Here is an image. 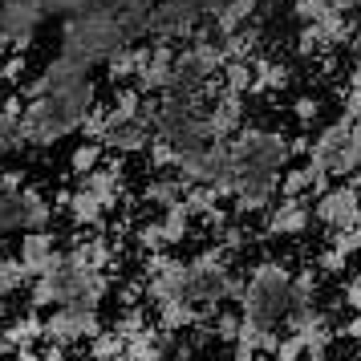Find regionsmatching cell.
Returning a JSON list of instances; mask_svg holds the SVG:
<instances>
[{"label":"cell","mask_w":361,"mask_h":361,"mask_svg":"<svg viewBox=\"0 0 361 361\" xmlns=\"http://www.w3.org/2000/svg\"><path fill=\"white\" fill-rule=\"evenodd\" d=\"M98 102V85L94 78L69 85V90H49V94H37L25 102V114H20V138L25 147H53L69 134L82 130L85 110Z\"/></svg>","instance_id":"obj_1"},{"label":"cell","mask_w":361,"mask_h":361,"mask_svg":"<svg viewBox=\"0 0 361 361\" xmlns=\"http://www.w3.org/2000/svg\"><path fill=\"white\" fill-rule=\"evenodd\" d=\"M118 45H126V33L118 25L114 8L98 0L82 13H66V25H61V53H73L82 57L85 66H102Z\"/></svg>","instance_id":"obj_2"},{"label":"cell","mask_w":361,"mask_h":361,"mask_svg":"<svg viewBox=\"0 0 361 361\" xmlns=\"http://www.w3.org/2000/svg\"><path fill=\"white\" fill-rule=\"evenodd\" d=\"M288 293H293V268L280 260H260L256 268H247L244 276L240 312L256 317V321H268V325H280L284 312H288Z\"/></svg>","instance_id":"obj_3"},{"label":"cell","mask_w":361,"mask_h":361,"mask_svg":"<svg viewBox=\"0 0 361 361\" xmlns=\"http://www.w3.org/2000/svg\"><path fill=\"white\" fill-rule=\"evenodd\" d=\"M228 154L231 166H284L293 163V138H284L280 130H268V126H240V130L228 138Z\"/></svg>","instance_id":"obj_4"},{"label":"cell","mask_w":361,"mask_h":361,"mask_svg":"<svg viewBox=\"0 0 361 361\" xmlns=\"http://www.w3.org/2000/svg\"><path fill=\"white\" fill-rule=\"evenodd\" d=\"M98 329H102L98 309H90V305H82V300H69V305L49 309V317H45V341L78 345V341H90Z\"/></svg>","instance_id":"obj_5"},{"label":"cell","mask_w":361,"mask_h":361,"mask_svg":"<svg viewBox=\"0 0 361 361\" xmlns=\"http://www.w3.org/2000/svg\"><path fill=\"white\" fill-rule=\"evenodd\" d=\"M317 224L312 195H276V203L264 212V235L272 240H296Z\"/></svg>","instance_id":"obj_6"},{"label":"cell","mask_w":361,"mask_h":361,"mask_svg":"<svg viewBox=\"0 0 361 361\" xmlns=\"http://www.w3.org/2000/svg\"><path fill=\"white\" fill-rule=\"evenodd\" d=\"M203 8L195 0H159L150 8V33L147 37H166V41H191L199 33Z\"/></svg>","instance_id":"obj_7"},{"label":"cell","mask_w":361,"mask_h":361,"mask_svg":"<svg viewBox=\"0 0 361 361\" xmlns=\"http://www.w3.org/2000/svg\"><path fill=\"white\" fill-rule=\"evenodd\" d=\"M312 215H317V224L329 228V231L353 228V224H361V195L349 183H337V187H329L325 195L312 199Z\"/></svg>","instance_id":"obj_8"},{"label":"cell","mask_w":361,"mask_h":361,"mask_svg":"<svg viewBox=\"0 0 361 361\" xmlns=\"http://www.w3.org/2000/svg\"><path fill=\"white\" fill-rule=\"evenodd\" d=\"M53 207H57V212H66L82 231H102V228H106V212H110V207H106L94 191H85V187L61 191V195L53 199Z\"/></svg>","instance_id":"obj_9"},{"label":"cell","mask_w":361,"mask_h":361,"mask_svg":"<svg viewBox=\"0 0 361 361\" xmlns=\"http://www.w3.org/2000/svg\"><path fill=\"white\" fill-rule=\"evenodd\" d=\"M207 126H212L215 138H231V134L244 126V94L219 90V94L207 102Z\"/></svg>","instance_id":"obj_10"},{"label":"cell","mask_w":361,"mask_h":361,"mask_svg":"<svg viewBox=\"0 0 361 361\" xmlns=\"http://www.w3.org/2000/svg\"><path fill=\"white\" fill-rule=\"evenodd\" d=\"M150 138L154 134L138 122V118H130V122H106V130H102V147L110 150V154H147Z\"/></svg>","instance_id":"obj_11"},{"label":"cell","mask_w":361,"mask_h":361,"mask_svg":"<svg viewBox=\"0 0 361 361\" xmlns=\"http://www.w3.org/2000/svg\"><path fill=\"white\" fill-rule=\"evenodd\" d=\"M53 256H57V240H53L49 228H33V231H25V235H20L17 260L25 264V272H29V276H41V272L49 268Z\"/></svg>","instance_id":"obj_12"},{"label":"cell","mask_w":361,"mask_h":361,"mask_svg":"<svg viewBox=\"0 0 361 361\" xmlns=\"http://www.w3.org/2000/svg\"><path fill=\"white\" fill-rule=\"evenodd\" d=\"M147 53H150V45H138V41H126V45H118L102 66H106V78L114 85H126V82H134V73L142 69V61H147Z\"/></svg>","instance_id":"obj_13"},{"label":"cell","mask_w":361,"mask_h":361,"mask_svg":"<svg viewBox=\"0 0 361 361\" xmlns=\"http://www.w3.org/2000/svg\"><path fill=\"white\" fill-rule=\"evenodd\" d=\"M78 187L85 191H94V195L106 203V207H118V199H122V166L118 163H102L94 171H85L78 175Z\"/></svg>","instance_id":"obj_14"},{"label":"cell","mask_w":361,"mask_h":361,"mask_svg":"<svg viewBox=\"0 0 361 361\" xmlns=\"http://www.w3.org/2000/svg\"><path fill=\"white\" fill-rule=\"evenodd\" d=\"M0 341H4V349H29V345L45 341V317H41V309L25 312V317H17V321H8L4 325V333H0Z\"/></svg>","instance_id":"obj_15"},{"label":"cell","mask_w":361,"mask_h":361,"mask_svg":"<svg viewBox=\"0 0 361 361\" xmlns=\"http://www.w3.org/2000/svg\"><path fill=\"white\" fill-rule=\"evenodd\" d=\"M53 212H57V207L45 199V191H41V187H33V183H25V187H20V231L49 228Z\"/></svg>","instance_id":"obj_16"},{"label":"cell","mask_w":361,"mask_h":361,"mask_svg":"<svg viewBox=\"0 0 361 361\" xmlns=\"http://www.w3.org/2000/svg\"><path fill=\"white\" fill-rule=\"evenodd\" d=\"M69 252H73V260L85 264V268H106V272L114 268V244H110L102 231H94V235H82V240L69 247Z\"/></svg>","instance_id":"obj_17"},{"label":"cell","mask_w":361,"mask_h":361,"mask_svg":"<svg viewBox=\"0 0 361 361\" xmlns=\"http://www.w3.org/2000/svg\"><path fill=\"white\" fill-rule=\"evenodd\" d=\"M183 191H187V183L179 179V175H154V179L142 187V203H150V207H171V203H179Z\"/></svg>","instance_id":"obj_18"},{"label":"cell","mask_w":361,"mask_h":361,"mask_svg":"<svg viewBox=\"0 0 361 361\" xmlns=\"http://www.w3.org/2000/svg\"><path fill=\"white\" fill-rule=\"evenodd\" d=\"M256 4L260 0H228L219 13H215V37H228L235 33V29H244V25H252V13H256Z\"/></svg>","instance_id":"obj_19"},{"label":"cell","mask_w":361,"mask_h":361,"mask_svg":"<svg viewBox=\"0 0 361 361\" xmlns=\"http://www.w3.org/2000/svg\"><path fill=\"white\" fill-rule=\"evenodd\" d=\"M219 45L228 53V61H252L256 49H260V33H256L252 25H244V29H235V33L219 37Z\"/></svg>","instance_id":"obj_20"},{"label":"cell","mask_w":361,"mask_h":361,"mask_svg":"<svg viewBox=\"0 0 361 361\" xmlns=\"http://www.w3.org/2000/svg\"><path fill=\"white\" fill-rule=\"evenodd\" d=\"M312 163L305 159V163H288L284 166V175H280V195H312Z\"/></svg>","instance_id":"obj_21"},{"label":"cell","mask_w":361,"mask_h":361,"mask_svg":"<svg viewBox=\"0 0 361 361\" xmlns=\"http://www.w3.org/2000/svg\"><path fill=\"white\" fill-rule=\"evenodd\" d=\"M126 353V337L118 333V329H98L94 337H90V357L94 361H114Z\"/></svg>","instance_id":"obj_22"},{"label":"cell","mask_w":361,"mask_h":361,"mask_svg":"<svg viewBox=\"0 0 361 361\" xmlns=\"http://www.w3.org/2000/svg\"><path fill=\"white\" fill-rule=\"evenodd\" d=\"M102 159H106V147H102L98 138H82L78 147L69 150V171L73 175H85V171L102 166Z\"/></svg>","instance_id":"obj_23"},{"label":"cell","mask_w":361,"mask_h":361,"mask_svg":"<svg viewBox=\"0 0 361 361\" xmlns=\"http://www.w3.org/2000/svg\"><path fill=\"white\" fill-rule=\"evenodd\" d=\"M29 284H33V276L25 272V264H20L17 256H4V260H0V300L20 293V288H29Z\"/></svg>","instance_id":"obj_24"},{"label":"cell","mask_w":361,"mask_h":361,"mask_svg":"<svg viewBox=\"0 0 361 361\" xmlns=\"http://www.w3.org/2000/svg\"><path fill=\"white\" fill-rule=\"evenodd\" d=\"M224 90H235V94H252V82H256V69L252 61H224V73H219Z\"/></svg>","instance_id":"obj_25"},{"label":"cell","mask_w":361,"mask_h":361,"mask_svg":"<svg viewBox=\"0 0 361 361\" xmlns=\"http://www.w3.org/2000/svg\"><path fill=\"white\" fill-rule=\"evenodd\" d=\"M240 321H244V312H240V305H235V309H228V305H219V312L212 317V329H215V337L231 345L235 337H240Z\"/></svg>","instance_id":"obj_26"},{"label":"cell","mask_w":361,"mask_h":361,"mask_svg":"<svg viewBox=\"0 0 361 361\" xmlns=\"http://www.w3.org/2000/svg\"><path fill=\"white\" fill-rule=\"evenodd\" d=\"M20 231V191L0 187V235Z\"/></svg>","instance_id":"obj_27"},{"label":"cell","mask_w":361,"mask_h":361,"mask_svg":"<svg viewBox=\"0 0 361 361\" xmlns=\"http://www.w3.org/2000/svg\"><path fill=\"white\" fill-rule=\"evenodd\" d=\"M134 240H138L142 252H163V247H171V244H166L163 219H147V224H138V228H134Z\"/></svg>","instance_id":"obj_28"},{"label":"cell","mask_w":361,"mask_h":361,"mask_svg":"<svg viewBox=\"0 0 361 361\" xmlns=\"http://www.w3.org/2000/svg\"><path fill=\"white\" fill-rule=\"evenodd\" d=\"M147 159H150V171H175L179 166V150H175V142H166V138H150Z\"/></svg>","instance_id":"obj_29"},{"label":"cell","mask_w":361,"mask_h":361,"mask_svg":"<svg viewBox=\"0 0 361 361\" xmlns=\"http://www.w3.org/2000/svg\"><path fill=\"white\" fill-rule=\"evenodd\" d=\"M309 345H305V333H280L276 349H272V361H305Z\"/></svg>","instance_id":"obj_30"},{"label":"cell","mask_w":361,"mask_h":361,"mask_svg":"<svg viewBox=\"0 0 361 361\" xmlns=\"http://www.w3.org/2000/svg\"><path fill=\"white\" fill-rule=\"evenodd\" d=\"M329 244L341 247L345 256L353 260V256L361 252V224H353V228H341V231H329Z\"/></svg>","instance_id":"obj_31"},{"label":"cell","mask_w":361,"mask_h":361,"mask_svg":"<svg viewBox=\"0 0 361 361\" xmlns=\"http://www.w3.org/2000/svg\"><path fill=\"white\" fill-rule=\"evenodd\" d=\"M106 110L110 106H102V102H94L90 110H85V118H82V138H102V130H106Z\"/></svg>","instance_id":"obj_32"},{"label":"cell","mask_w":361,"mask_h":361,"mask_svg":"<svg viewBox=\"0 0 361 361\" xmlns=\"http://www.w3.org/2000/svg\"><path fill=\"white\" fill-rule=\"evenodd\" d=\"M25 66H29V61H25V53L8 49V57L0 61V82H4V85H20V82H25Z\"/></svg>","instance_id":"obj_33"},{"label":"cell","mask_w":361,"mask_h":361,"mask_svg":"<svg viewBox=\"0 0 361 361\" xmlns=\"http://www.w3.org/2000/svg\"><path fill=\"white\" fill-rule=\"evenodd\" d=\"M288 110H293V118L300 122V126H312V122L321 118V102L309 98V94H300V98H293V106H288Z\"/></svg>","instance_id":"obj_34"},{"label":"cell","mask_w":361,"mask_h":361,"mask_svg":"<svg viewBox=\"0 0 361 361\" xmlns=\"http://www.w3.org/2000/svg\"><path fill=\"white\" fill-rule=\"evenodd\" d=\"M118 333H122V337H134V333H138V329H147V312L138 309V305H126V309H122V317H118Z\"/></svg>","instance_id":"obj_35"},{"label":"cell","mask_w":361,"mask_h":361,"mask_svg":"<svg viewBox=\"0 0 361 361\" xmlns=\"http://www.w3.org/2000/svg\"><path fill=\"white\" fill-rule=\"evenodd\" d=\"M317 268H321V272H345V268H349V256H345L341 247H333V244H329L325 252L317 256Z\"/></svg>","instance_id":"obj_36"},{"label":"cell","mask_w":361,"mask_h":361,"mask_svg":"<svg viewBox=\"0 0 361 361\" xmlns=\"http://www.w3.org/2000/svg\"><path fill=\"white\" fill-rule=\"evenodd\" d=\"M337 337H345V341H353L361 349V312H353L345 325H337Z\"/></svg>","instance_id":"obj_37"},{"label":"cell","mask_w":361,"mask_h":361,"mask_svg":"<svg viewBox=\"0 0 361 361\" xmlns=\"http://www.w3.org/2000/svg\"><path fill=\"white\" fill-rule=\"evenodd\" d=\"M345 305H349V312H361V276L345 280Z\"/></svg>","instance_id":"obj_38"},{"label":"cell","mask_w":361,"mask_h":361,"mask_svg":"<svg viewBox=\"0 0 361 361\" xmlns=\"http://www.w3.org/2000/svg\"><path fill=\"white\" fill-rule=\"evenodd\" d=\"M341 114H349V118H361V85H349V94H345V106H341Z\"/></svg>","instance_id":"obj_39"},{"label":"cell","mask_w":361,"mask_h":361,"mask_svg":"<svg viewBox=\"0 0 361 361\" xmlns=\"http://www.w3.org/2000/svg\"><path fill=\"white\" fill-rule=\"evenodd\" d=\"M260 349H252L247 341H231V361H256Z\"/></svg>","instance_id":"obj_40"},{"label":"cell","mask_w":361,"mask_h":361,"mask_svg":"<svg viewBox=\"0 0 361 361\" xmlns=\"http://www.w3.org/2000/svg\"><path fill=\"white\" fill-rule=\"evenodd\" d=\"M17 361H49V357H45V353H37L33 345H29V349H17Z\"/></svg>","instance_id":"obj_41"},{"label":"cell","mask_w":361,"mask_h":361,"mask_svg":"<svg viewBox=\"0 0 361 361\" xmlns=\"http://www.w3.org/2000/svg\"><path fill=\"white\" fill-rule=\"evenodd\" d=\"M345 183H349V187H353V191H357V195H361V166H357V171H353V175H349V179H345Z\"/></svg>","instance_id":"obj_42"},{"label":"cell","mask_w":361,"mask_h":361,"mask_svg":"<svg viewBox=\"0 0 361 361\" xmlns=\"http://www.w3.org/2000/svg\"><path fill=\"white\" fill-rule=\"evenodd\" d=\"M333 4H337L341 13H349V8H361V0H333Z\"/></svg>","instance_id":"obj_43"},{"label":"cell","mask_w":361,"mask_h":361,"mask_svg":"<svg viewBox=\"0 0 361 361\" xmlns=\"http://www.w3.org/2000/svg\"><path fill=\"white\" fill-rule=\"evenodd\" d=\"M349 82L361 85V53H357V61H353V73H349Z\"/></svg>","instance_id":"obj_44"},{"label":"cell","mask_w":361,"mask_h":361,"mask_svg":"<svg viewBox=\"0 0 361 361\" xmlns=\"http://www.w3.org/2000/svg\"><path fill=\"white\" fill-rule=\"evenodd\" d=\"M305 361H329V353H305Z\"/></svg>","instance_id":"obj_45"},{"label":"cell","mask_w":361,"mask_h":361,"mask_svg":"<svg viewBox=\"0 0 361 361\" xmlns=\"http://www.w3.org/2000/svg\"><path fill=\"white\" fill-rule=\"evenodd\" d=\"M349 361H361V349H357V353H353V357H349Z\"/></svg>","instance_id":"obj_46"}]
</instances>
